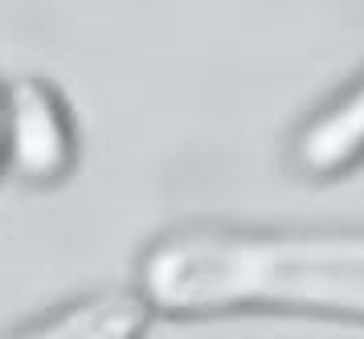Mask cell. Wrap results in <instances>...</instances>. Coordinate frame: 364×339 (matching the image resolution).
<instances>
[{
  "mask_svg": "<svg viewBox=\"0 0 364 339\" xmlns=\"http://www.w3.org/2000/svg\"><path fill=\"white\" fill-rule=\"evenodd\" d=\"M151 315L139 291H95L46 311L9 339H144Z\"/></svg>",
  "mask_w": 364,
  "mask_h": 339,
  "instance_id": "cell-3",
  "label": "cell"
},
{
  "mask_svg": "<svg viewBox=\"0 0 364 339\" xmlns=\"http://www.w3.org/2000/svg\"><path fill=\"white\" fill-rule=\"evenodd\" d=\"M164 315H328L364 319V233L181 229L148 245L139 286Z\"/></svg>",
  "mask_w": 364,
  "mask_h": 339,
  "instance_id": "cell-1",
  "label": "cell"
},
{
  "mask_svg": "<svg viewBox=\"0 0 364 339\" xmlns=\"http://www.w3.org/2000/svg\"><path fill=\"white\" fill-rule=\"evenodd\" d=\"M0 172H4V82H0Z\"/></svg>",
  "mask_w": 364,
  "mask_h": 339,
  "instance_id": "cell-5",
  "label": "cell"
},
{
  "mask_svg": "<svg viewBox=\"0 0 364 339\" xmlns=\"http://www.w3.org/2000/svg\"><path fill=\"white\" fill-rule=\"evenodd\" d=\"M78 139L66 98L41 78L4 86V168L29 184L50 188L74 172Z\"/></svg>",
  "mask_w": 364,
  "mask_h": 339,
  "instance_id": "cell-2",
  "label": "cell"
},
{
  "mask_svg": "<svg viewBox=\"0 0 364 339\" xmlns=\"http://www.w3.org/2000/svg\"><path fill=\"white\" fill-rule=\"evenodd\" d=\"M364 156V82L299 131L295 163L307 176H336Z\"/></svg>",
  "mask_w": 364,
  "mask_h": 339,
  "instance_id": "cell-4",
  "label": "cell"
}]
</instances>
